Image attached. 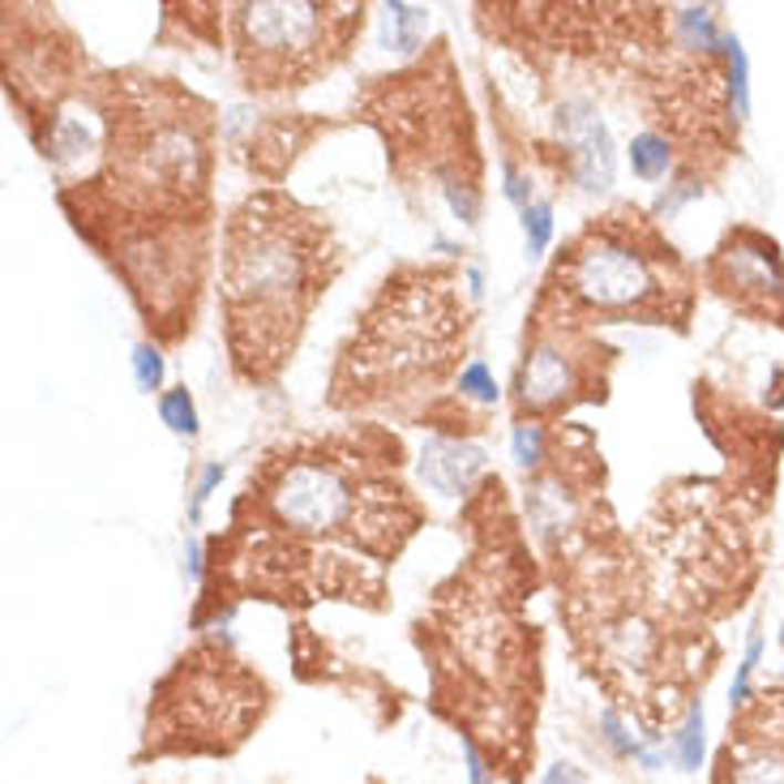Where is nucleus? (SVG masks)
Here are the masks:
<instances>
[{
  "label": "nucleus",
  "instance_id": "f257e3e1",
  "mask_svg": "<svg viewBox=\"0 0 784 784\" xmlns=\"http://www.w3.org/2000/svg\"><path fill=\"white\" fill-rule=\"evenodd\" d=\"M343 266L327 215L279 189H261L231 210L219 254V296L231 369L245 382H270L296 352V339Z\"/></svg>",
  "mask_w": 784,
  "mask_h": 784
},
{
  "label": "nucleus",
  "instance_id": "f03ea898",
  "mask_svg": "<svg viewBox=\"0 0 784 784\" xmlns=\"http://www.w3.org/2000/svg\"><path fill=\"white\" fill-rule=\"evenodd\" d=\"M258 523L296 540H334L391 561L416 532L421 510L386 467L339 442L266 458L249 481Z\"/></svg>",
  "mask_w": 784,
  "mask_h": 784
},
{
  "label": "nucleus",
  "instance_id": "7ed1b4c3",
  "mask_svg": "<svg viewBox=\"0 0 784 784\" xmlns=\"http://www.w3.org/2000/svg\"><path fill=\"white\" fill-rule=\"evenodd\" d=\"M463 339L467 309L446 270H408L386 279L343 352L334 399L378 403L391 394H416L451 373Z\"/></svg>",
  "mask_w": 784,
  "mask_h": 784
},
{
  "label": "nucleus",
  "instance_id": "20e7f679",
  "mask_svg": "<svg viewBox=\"0 0 784 784\" xmlns=\"http://www.w3.org/2000/svg\"><path fill=\"white\" fill-rule=\"evenodd\" d=\"M575 639L584 648L588 669L600 687L635 712L648 737L678 716V664H673V635L635 591H618L613 584H596L591 596H579L575 609Z\"/></svg>",
  "mask_w": 784,
  "mask_h": 784
},
{
  "label": "nucleus",
  "instance_id": "39448f33",
  "mask_svg": "<svg viewBox=\"0 0 784 784\" xmlns=\"http://www.w3.org/2000/svg\"><path fill=\"white\" fill-rule=\"evenodd\" d=\"M635 215H609L591 224L557 261L549 292L561 296V313H664L669 296L687 300L682 275H664L673 249L660 245L648 224H630Z\"/></svg>",
  "mask_w": 784,
  "mask_h": 784
},
{
  "label": "nucleus",
  "instance_id": "423d86ee",
  "mask_svg": "<svg viewBox=\"0 0 784 784\" xmlns=\"http://www.w3.org/2000/svg\"><path fill=\"white\" fill-rule=\"evenodd\" d=\"M364 22V9L352 4H236L231 39L236 65L249 91H283L305 86L309 78L327 73L352 43Z\"/></svg>",
  "mask_w": 784,
  "mask_h": 784
},
{
  "label": "nucleus",
  "instance_id": "0eeeda50",
  "mask_svg": "<svg viewBox=\"0 0 784 784\" xmlns=\"http://www.w3.org/2000/svg\"><path fill=\"white\" fill-rule=\"evenodd\" d=\"M266 708V687L219 648H197L176 664L159 687L155 716L146 720V737L155 733L159 751H231L249 737Z\"/></svg>",
  "mask_w": 784,
  "mask_h": 784
},
{
  "label": "nucleus",
  "instance_id": "6e6552de",
  "mask_svg": "<svg viewBox=\"0 0 784 784\" xmlns=\"http://www.w3.org/2000/svg\"><path fill=\"white\" fill-rule=\"evenodd\" d=\"M708 275L742 313H759L784 327V261L767 236L751 228L733 231L716 249Z\"/></svg>",
  "mask_w": 784,
  "mask_h": 784
},
{
  "label": "nucleus",
  "instance_id": "1a4fd4ad",
  "mask_svg": "<svg viewBox=\"0 0 784 784\" xmlns=\"http://www.w3.org/2000/svg\"><path fill=\"white\" fill-rule=\"evenodd\" d=\"M716 784H784V690H763L737 712Z\"/></svg>",
  "mask_w": 784,
  "mask_h": 784
},
{
  "label": "nucleus",
  "instance_id": "9d476101",
  "mask_svg": "<svg viewBox=\"0 0 784 784\" xmlns=\"http://www.w3.org/2000/svg\"><path fill=\"white\" fill-rule=\"evenodd\" d=\"M557 130H561V142L575 159V176L584 189H609L613 185V142H609V130L596 112V103L584 95L561 99L557 107Z\"/></svg>",
  "mask_w": 784,
  "mask_h": 784
},
{
  "label": "nucleus",
  "instance_id": "9b49d317",
  "mask_svg": "<svg viewBox=\"0 0 784 784\" xmlns=\"http://www.w3.org/2000/svg\"><path fill=\"white\" fill-rule=\"evenodd\" d=\"M575 391V360L566 357L557 343L532 348V357L519 373V403L523 408H557L566 394Z\"/></svg>",
  "mask_w": 784,
  "mask_h": 784
},
{
  "label": "nucleus",
  "instance_id": "f8f14e48",
  "mask_svg": "<svg viewBox=\"0 0 784 784\" xmlns=\"http://www.w3.org/2000/svg\"><path fill=\"white\" fill-rule=\"evenodd\" d=\"M485 467V451L467 446V442H446V437H429L421 472L437 493H463L472 485V476Z\"/></svg>",
  "mask_w": 784,
  "mask_h": 784
},
{
  "label": "nucleus",
  "instance_id": "ddd939ff",
  "mask_svg": "<svg viewBox=\"0 0 784 784\" xmlns=\"http://www.w3.org/2000/svg\"><path fill=\"white\" fill-rule=\"evenodd\" d=\"M720 52H724V69H729V82H724L729 86V112H733V121H746L751 116V65H746L742 39L724 34Z\"/></svg>",
  "mask_w": 784,
  "mask_h": 784
},
{
  "label": "nucleus",
  "instance_id": "4468645a",
  "mask_svg": "<svg viewBox=\"0 0 784 784\" xmlns=\"http://www.w3.org/2000/svg\"><path fill=\"white\" fill-rule=\"evenodd\" d=\"M382 22H386V43L394 52H416L429 31V9H421V4H386Z\"/></svg>",
  "mask_w": 784,
  "mask_h": 784
},
{
  "label": "nucleus",
  "instance_id": "2eb2a0df",
  "mask_svg": "<svg viewBox=\"0 0 784 784\" xmlns=\"http://www.w3.org/2000/svg\"><path fill=\"white\" fill-rule=\"evenodd\" d=\"M630 167L639 180H660L673 167V146L664 133H639L630 137Z\"/></svg>",
  "mask_w": 784,
  "mask_h": 784
},
{
  "label": "nucleus",
  "instance_id": "dca6fc26",
  "mask_svg": "<svg viewBox=\"0 0 784 784\" xmlns=\"http://www.w3.org/2000/svg\"><path fill=\"white\" fill-rule=\"evenodd\" d=\"M703 729H708L703 703H690L687 720H682V729H678V763H682V772H699V767H703V746H708Z\"/></svg>",
  "mask_w": 784,
  "mask_h": 784
},
{
  "label": "nucleus",
  "instance_id": "f3484780",
  "mask_svg": "<svg viewBox=\"0 0 784 784\" xmlns=\"http://www.w3.org/2000/svg\"><path fill=\"white\" fill-rule=\"evenodd\" d=\"M678 34H682V48H690V52H712L724 39V34H716L712 9H678Z\"/></svg>",
  "mask_w": 784,
  "mask_h": 784
},
{
  "label": "nucleus",
  "instance_id": "a211bd4d",
  "mask_svg": "<svg viewBox=\"0 0 784 784\" xmlns=\"http://www.w3.org/2000/svg\"><path fill=\"white\" fill-rule=\"evenodd\" d=\"M159 416H164V425L172 433H185V437H197V408L189 391L185 386H176L172 394H164V403H159Z\"/></svg>",
  "mask_w": 784,
  "mask_h": 784
},
{
  "label": "nucleus",
  "instance_id": "6ab92c4d",
  "mask_svg": "<svg viewBox=\"0 0 784 784\" xmlns=\"http://www.w3.org/2000/svg\"><path fill=\"white\" fill-rule=\"evenodd\" d=\"M759 656H763V639L751 635L746 656H742V664H737V673H733V690H729V708H733V712H742V708L751 703V678H754V669H759Z\"/></svg>",
  "mask_w": 784,
  "mask_h": 784
},
{
  "label": "nucleus",
  "instance_id": "aec40b11",
  "mask_svg": "<svg viewBox=\"0 0 784 784\" xmlns=\"http://www.w3.org/2000/svg\"><path fill=\"white\" fill-rule=\"evenodd\" d=\"M523 231H527V254H532V258L545 254V245H549V236H554V210H549V202H532V206L523 210Z\"/></svg>",
  "mask_w": 784,
  "mask_h": 784
},
{
  "label": "nucleus",
  "instance_id": "412c9836",
  "mask_svg": "<svg viewBox=\"0 0 784 784\" xmlns=\"http://www.w3.org/2000/svg\"><path fill=\"white\" fill-rule=\"evenodd\" d=\"M458 394H463V399H476V403H497V382H493L485 360H472V364L458 373Z\"/></svg>",
  "mask_w": 784,
  "mask_h": 784
},
{
  "label": "nucleus",
  "instance_id": "4be33fe9",
  "mask_svg": "<svg viewBox=\"0 0 784 784\" xmlns=\"http://www.w3.org/2000/svg\"><path fill=\"white\" fill-rule=\"evenodd\" d=\"M133 378H137V391H159V382H164V357H159V348H151V343H137L133 348Z\"/></svg>",
  "mask_w": 784,
  "mask_h": 784
},
{
  "label": "nucleus",
  "instance_id": "5701e85b",
  "mask_svg": "<svg viewBox=\"0 0 784 784\" xmlns=\"http://www.w3.org/2000/svg\"><path fill=\"white\" fill-rule=\"evenodd\" d=\"M510 451H515V458H519V467H536V463L545 458V429L532 425V421L515 425V433H510Z\"/></svg>",
  "mask_w": 784,
  "mask_h": 784
},
{
  "label": "nucleus",
  "instance_id": "b1692460",
  "mask_svg": "<svg viewBox=\"0 0 784 784\" xmlns=\"http://www.w3.org/2000/svg\"><path fill=\"white\" fill-rule=\"evenodd\" d=\"M600 729H605V737H609V742H613V751H618V754H626V759H630V754H635V759H639V751H643V746H639V742H635V737H630V733H626V729H621L618 712H605V716H600Z\"/></svg>",
  "mask_w": 784,
  "mask_h": 784
},
{
  "label": "nucleus",
  "instance_id": "393cba45",
  "mask_svg": "<svg viewBox=\"0 0 784 784\" xmlns=\"http://www.w3.org/2000/svg\"><path fill=\"white\" fill-rule=\"evenodd\" d=\"M219 481H224V467H219V463H206V467H202V481H197V489H194V506H189V519L194 523L202 519V506H206V497L215 493Z\"/></svg>",
  "mask_w": 784,
  "mask_h": 784
},
{
  "label": "nucleus",
  "instance_id": "a878e982",
  "mask_svg": "<svg viewBox=\"0 0 784 784\" xmlns=\"http://www.w3.org/2000/svg\"><path fill=\"white\" fill-rule=\"evenodd\" d=\"M540 784H588V776H584L575 763H554V767L545 772V781Z\"/></svg>",
  "mask_w": 784,
  "mask_h": 784
},
{
  "label": "nucleus",
  "instance_id": "bb28decb",
  "mask_svg": "<svg viewBox=\"0 0 784 784\" xmlns=\"http://www.w3.org/2000/svg\"><path fill=\"white\" fill-rule=\"evenodd\" d=\"M463 754H467V781H472V784H493L489 781V767H485V759L476 754V746H472V742L463 746Z\"/></svg>",
  "mask_w": 784,
  "mask_h": 784
},
{
  "label": "nucleus",
  "instance_id": "cd10ccee",
  "mask_svg": "<svg viewBox=\"0 0 784 784\" xmlns=\"http://www.w3.org/2000/svg\"><path fill=\"white\" fill-rule=\"evenodd\" d=\"M197 575H202V545L189 540V579H197Z\"/></svg>",
  "mask_w": 784,
  "mask_h": 784
},
{
  "label": "nucleus",
  "instance_id": "c85d7f7f",
  "mask_svg": "<svg viewBox=\"0 0 784 784\" xmlns=\"http://www.w3.org/2000/svg\"><path fill=\"white\" fill-rule=\"evenodd\" d=\"M781 648H784V630H781Z\"/></svg>",
  "mask_w": 784,
  "mask_h": 784
}]
</instances>
